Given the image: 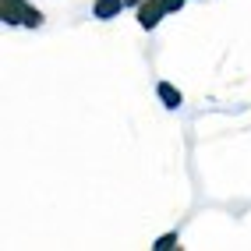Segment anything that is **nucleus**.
Segmentation results:
<instances>
[{
  "label": "nucleus",
  "mask_w": 251,
  "mask_h": 251,
  "mask_svg": "<svg viewBox=\"0 0 251 251\" xmlns=\"http://www.w3.org/2000/svg\"><path fill=\"white\" fill-rule=\"evenodd\" d=\"M124 4H127V7H138V4H145V0H124Z\"/></svg>",
  "instance_id": "6e6552de"
},
{
  "label": "nucleus",
  "mask_w": 251,
  "mask_h": 251,
  "mask_svg": "<svg viewBox=\"0 0 251 251\" xmlns=\"http://www.w3.org/2000/svg\"><path fill=\"white\" fill-rule=\"evenodd\" d=\"M177 244H180L177 230H170V233H163V237H159V241H156L152 248H156V251H170V248H177Z\"/></svg>",
  "instance_id": "39448f33"
},
{
  "label": "nucleus",
  "mask_w": 251,
  "mask_h": 251,
  "mask_svg": "<svg viewBox=\"0 0 251 251\" xmlns=\"http://www.w3.org/2000/svg\"><path fill=\"white\" fill-rule=\"evenodd\" d=\"M46 18H43V11L39 7H28V14H25V28H39Z\"/></svg>",
  "instance_id": "423d86ee"
},
{
  "label": "nucleus",
  "mask_w": 251,
  "mask_h": 251,
  "mask_svg": "<svg viewBox=\"0 0 251 251\" xmlns=\"http://www.w3.org/2000/svg\"><path fill=\"white\" fill-rule=\"evenodd\" d=\"M166 18V7H163V0H145V4H138V25L145 32H152L159 22Z\"/></svg>",
  "instance_id": "f257e3e1"
},
{
  "label": "nucleus",
  "mask_w": 251,
  "mask_h": 251,
  "mask_svg": "<svg viewBox=\"0 0 251 251\" xmlns=\"http://www.w3.org/2000/svg\"><path fill=\"white\" fill-rule=\"evenodd\" d=\"M184 4H188V0H163V7H166V14H177Z\"/></svg>",
  "instance_id": "0eeeda50"
},
{
  "label": "nucleus",
  "mask_w": 251,
  "mask_h": 251,
  "mask_svg": "<svg viewBox=\"0 0 251 251\" xmlns=\"http://www.w3.org/2000/svg\"><path fill=\"white\" fill-rule=\"evenodd\" d=\"M156 96H159V103H163L166 110H177V106L184 103L180 89H177V85H170V81H159V85H156Z\"/></svg>",
  "instance_id": "20e7f679"
},
{
  "label": "nucleus",
  "mask_w": 251,
  "mask_h": 251,
  "mask_svg": "<svg viewBox=\"0 0 251 251\" xmlns=\"http://www.w3.org/2000/svg\"><path fill=\"white\" fill-rule=\"evenodd\" d=\"M28 7L32 4H25V0H0V18H4V25H25Z\"/></svg>",
  "instance_id": "f03ea898"
},
{
  "label": "nucleus",
  "mask_w": 251,
  "mask_h": 251,
  "mask_svg": "<svg viewBox=\"0 0 251 251\" xmlns=\"http://www.w3.org/2000/svg\"><path fill=\"white\" fill-rule=\"evenodd\" d=\"M127 4L124 0H96L92 4V18H99V22H110V18H117Z\"/></svg>",
  "instance_id": "7ed1b4c3"
}]
</instances>
